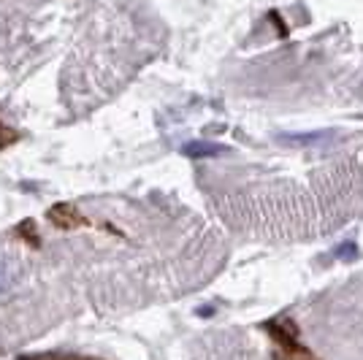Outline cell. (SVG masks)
Returning a JSON list of instances; mask_svg holds the SVG:
<instances>
[{
    "mask_svg": "<svg viewBox=\"0 0 363 360\" xmlns=\"http://www.w3.org/2000/svg\"><path fill=\"white\" fill-rule=\"evenodd\" d=\"M263 330L272 336L282 360H318L312 349H306L298 342V328L290 320H269V322H263Z\"/></svg>",
    "mask_w": 363,
    "mask_h": 360,
    "instance_id": "cell-1",
    "label": "cell"
},
{
    "mask_svg": "<svg viewBox=\"0 0 363 360\" xmlns=\"http://www.w3.org/2000/svg\"><path fill=\"white\" fill-rule=\"evenodd\" d=\"M49 223L60 230H76V227H84L87 225V217L82 211L76 209L74 203H55L52 209L46 211Z\"/></svg>",
    "mask_w": 363,
    "mask_h": 360,
    "instance_id": "cell-2",
    "label": "cell"
},
{
    "mask_svg": "<svg viewBox=\"0 0 363 360\" xmlns=\"http://www.w3.org/2000/svg\"><path fill=\"white\" fill-rule=\"evenodd\" d=\"M223 152H225V147L209 144V141H193V144L184 147V154H187V157H217V154H223Z\"/></svg>",
    "mask_w": 363,
    "mask_h": 360,
    "instance_id": "cell-3",
    "label": "cell"
},
{
    "mask_svg": "<svg viewBox=\"0 0 363 360\" xmlns=\"http://www.w3.org/2000/svg\"><path fill=\"white\" fill-rule=\"evenodd\" d=\"M19 360H101V358H87V355H74V352H35V355H22Z\"/></svg>",
    "mask_w": 363,
    "mask_h": 360,
    "instance_id": "cell-4",
    "label": "cell"
},
{
    "mask_svg": "<svg viewBox=\"0 0 363 360\" xmlns=\"http://www.w3.org/2000/svg\"><path fill=\"white\" fill-rule=\"evenodd\" d=\"M16 138H19V133L11 130L9 125H3V122H0V150H3V147H11Z\"/></svg>",
    "mask_w": 363,
    "mask_h": 360,
    "instance_id": "cell-5",
    "label": "cell"
}]
</instances>
